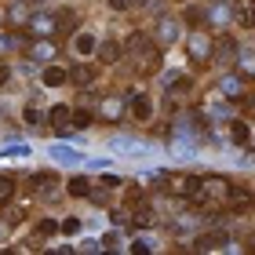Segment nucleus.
<instances>
[{"label":"nucleus","instance_id":"nucleus-1","mask_svg":"<svg viewBox=\"0 0 255 255\" xmlns=\"http://www.w3.org/2000/svg\"><path fill=\"white\" fill-rule=\"evenodd\" d=\"M124 55H131L135 66L142 69V73L160 66V48L146 37V33H131V37H128V44H124Z\"/></svg>","mask_w":255,"mask_h":255},{"label":"nucleus","instance_id":"nucleus-2","mask_svg":"<svg viewBox=\"0 0 255 255\" xmlns=\"http://www.w3.org/2000/svg\"><path fill=\"white\" fill-rule=\"evenodd\" d=\"M230 190H234V186H230L223 175H212V179H204V182H201V193H197L193 201H226Z\"/></svg>","mask_w":255,"mask_h":255},{"label":"nucleus","instance_id":"nucleus-3","mask_svg":"<svg viewBox=\"0 0 255 255\" xmlns=\"http://www.w3.org/2000/svg\"><path fill=\"white\" fill-rule=\"evenodd\" d=\"M186 55H190L193 62H208V55H212V40H208L201 29H193L190 37H186Z\"/></svg>","mask_w":255,"mask_h":255},{"label":"nucleus","instance_id":"nucleus-4","mask_svg":"<svg viewBox=\"0 0 255 255\" xmlns=\"http://www.w3.org/2000/svg\"><path fill=\"white\" fill-rule=\"evenodd\" d=\"M212 59H215V62H230V59H237V40L230 37V33H223V37H215V40H212Z\"/></svg>","mask_w":255,"mask_h":255},{"label":"nucleus","instance_id":"nucleus-5","mask_svg":"<svg viewBox=\"0 0 255 255\" xmlns=\"http://www.w3.org/2000/svg\"><path fill=\"white\" fill-rule=\"evenodd\" d=\"M29 29L37 33V37H48V33L59 29V18L48 15V11H37V15H29Z\"/></svg>","mask_w":255,"mask_h":255},{"label":"nucleus","instance_id":"nucleus-6","mask_svg":"<svg viewBox=\"0 0 255 255\" xmlns=\"http://www.w3.org/2000/svg\"><path fill=\"white\" fill-rule=\"evenodd\" d=\"M128 106H131V117L135 121H149V117H153V102H149V95H142V91H135Z\"/></svg>","mask_w":255,"mask_h":255},{"label":"nucleus","instance_id":"nucleus-7","mask_svg":"<svg viewBox=\"0 0 255 255\" xmlns=\"http://www.w3.org/2000/svg\"><path fill=\"white\" fill-rule=\"evenodd\" d=\"M113 149H117L121 157H146V153H149V146L138 142V138H117V142H113Z\"/></svg>","mask_w":255,"mask_h":255},{"label":"nucleus","instance_id":"nucleus-8","mask_svg":"<svg viewBox=\"0 0 255 255\" xmlns=\"http://www.w3.org/2000/svg\"><path fill=\"white\" fill-rule=\"evenodd\" d=\"M226 204H230V212H241V215L255 208V201H252V193H248V190H230Z\"/></svg>","mask_w":255,"mask_h":255},{"label":"nucleus","instance_id":"nucleus-9","mask_svg":"<svg viewBox=\"0 0 255 255\" xmlns=\"http://www.w3.org/2000/svg\"><path fill=\"white\" fill-rule=\"evenodd\" d=\"M91 80H95V73H91L88 62H77L73 69H69V84L73 88H91Z\"/></svg>","mask_w":255,"mask_h":255},{"label":"nucleus","instance_id":"nucleus-10","mask_svg":"<svg viewBox=\"0 0 255 255\" xmlns=\"http://www.w3.org/2000/svg\"><path fill=\"white\" fill-rule=\"evenodd\" d=\"M40 80H44V88H59V84H66L69 80V69H62V66H48L40 73Z\"/></svg>","mask_w":255,"mask_h":255},{"label":"nucleus","instance_id":"nucleus-11","mask_svg":"<svg viewBox=\"0 0 255 255\" xmlns=\"http://www.w3.org/2000/svg\"><path fill=\"white\" fill-rule=\"evenodd\" d=\"M51 124L59 128V131H66V128L73 124V110H69V106H55L51 110Z\"/></svg>","mask_w":255,"mask_h":255},{"label":"nucleus","instance_id":"nucleus-12","mask_svg":"<svg viewBox=\"0 0 255 255\" xmlns=\"http://www.w3.org/2000/svg\"><path fill=\"white\" fill-rule=\"evenodd\" d=\"M208 18H212L215 26H226V22L234 18V7H226V4H212V7H208Z\"/></svg>","mask_w":255,"mask_h":255},{"label":"nucleus","instance_id":"nucleus-13","mask_svg":"<svg viewBox=\"0 0 255 255\" xmlns=\"http://www.w3.org/2000/svg\"><path fill=\"white\" fill-rule=\"evenodd\" d=\"M51 157L59 160V164H80V153L69 146H51Z\"/></svg>","mask_w":255,"mask_h":255},{"label":"nucleus","instance_id":"nucleus-14","mask_svg":"<svg viewBox=\"0 0 255 255\" xmlns=\"http://www.w3.org/2000/svg\"><path fill=\"white\" fill-rule=\"evenodd\" d=\"M121 55H124V48H121L117 40H106V44L99 48V59H102V62H117Z\"/></svg>","mask_w":255,"mask_h":255},{"label":"nucleus","instance_id":"nucleus-15","mask_svg":"<svg viewBox=\"0 0 255 255\" xmlns=\"http://www.w3.org/2000/svg\"><path fill=\"white\" fill-rule=\"evenodd\" d=\"M223 245H226V237H223V234H204L193 248H197V252H212V248H223Z\"/></svg>","mask_w":255,"mask_h":255},{"label":"nucleus","instance_id":"nucleus-16","mask_svg":"<svg viewBox=\"0 0 255 255\" xmlns=\"http://www.w3.org/2000/svg\"><path fill=\"white\" fill-rule=\"evenodd\" d=\"M55 186H59V179H55V175H33V190H37V193L48 197V193H55Z\"/></svg>","mask_w":255,"mask_h":255},{"label":"nucleus","instance_id":"nucleus-17","mask_svg":"<svg viewBox=\"0 0 255 255\" xmlns=\"http://www.w3.org/2000/svg\"><path fill=\"white\" fill-rule=\"evenodd\" d=\"M234 15H241V22H245V26H255V4H252V0H241V4H234Z\"/></svg>","mask_w":255,"mask_h":255},{"label":"nucleus","instance_id":"nucleus-18","mask_svg":"<svg viewBox=\"0 0 255 255\" xmlns=\"http://www.w3.org/2000/svg\"><path fill=\"white\" fill-rule=\"evenodd\" d=\"M69 197H91V182L84 179V175H77V179H69Z\"/></svg>","mask_w":255,"mask_h":255},{"label":"nucleus","instance_id":"nucleus-19","mask_svg":"<svg viewBox=\"0 0 255 255\" xmlns=\"http://www.w3.org/2000/svg\"><path fill=\"white\" fill-rule=\"evenodd\" d=\"M241 91H245L241 77H223V95H241Z\"/></svg>","mask_w":255,"mask_h":255},{"label":"nucleus","instance_id":"nucleus-20","mask_svg":"<svg viewBox=\"0 0 255 255\" xmlns=\"http://www.w3.org/2000/svg\"><path fill=\"white\" fill-rule=\"evenodd\" d=\"M11 197H15V179H7V175H0V204H7Z\"/></svg>","mask_w":255,"mask_h":255},{"label":"nucleus","instance_id":"nucleus-21","mask_svg":"<svg viewBox=\"0 0 255 255\" xmlns=\"http://www.w3.org/2000/svg\"><path fill=\"white\" fill-rule=\"evenodd\" d=\"M37 234H40V237H55V234H62V223H55V219H44V223L37 226Z\"/></svg>","mask_w":255,"mask_h":255},{"label":"nucleus","instance_id":"nucleus-22","mask_svg":"<svg viewBox=\"0 0 255 255\" xmlns=\"http://www.w3.org/2000/svg\"><path fill=\"white\" fill-rule=\"evenodd\" d=\"M160 40H179V29H175V22H160Z\"/></svg>","mask_w":255,"mask_h":255},{"label":"nucleus","instance_id":"nucleus-23","mask_svg":"<svg viewBox=\"0 0 255 255\" xmlns=\"http://www.w3.org/2000/svg\"><path fill=\"white\" fill-rule=\"evenodd\" d=\"M230 135H234V142H248V124L234 121V128H230Z\"/></svg>","mask_w":255,"mask_h":255},{"label":"nucleus","instance_id":"nucleus-24","mask_svg":"<svg viewBox=\"0 0 255 255\" xmlns=\"http://www.w3.org/2000/svg\"><path fill=\"white\" fill-rule=\"evenodd\" d=\"M51 55H55V48H51V44H37V48H33V59H40V62H48Z\"/></svg>","mask_w":255,"mask_h":255},{"label":"nucleus","instance_id":"nucleus-25","mask_svg":"<svg viewBox=\"0 0 255 255\" xmlns=\"http://www.w3.org/2000/svg\"><path fill=\"white\" fill-rule=\"evenodd\" d=\"M77 51H80V55H88V51H95V40H91V37H88V33H80V37H77Z\"/></svg>","mask_w":255,"mask_h":255},{"label":"nucleus","instance_id":"nucleus-26","mask_svg":"<svg viewBox=\"0 0 255 255\" xmlns=\"http://www.w3.org/2000/svg\"><path fill=\"white\" fill-rule=\"evenodd\" d=\"M62 234H69V237L80 234V219H66V223H62Z\"/></svg>","mask_w":255,"mask_h":255},{"label":"nucleus","instance_id":"nucleus-27","mask_svg":"<svg viewBox=\"0 0 255 255\" xmlns=\"http://www.w3.org/2000/svg\"><path fill=\"white\" fill-rule=\"evenodd\" d=\"M204 18H208V15H204L201 7H190V11H186V22H193V26H197V22H204Z\"/></svg>","mask_w":255,"mask_h":255},{"label":"nucleus","instance_id":"nucleus-28","mask_svg":"<svg viewBox=\"0 0 255 255\" xmlns=\"http://www.w3.org/2000/svg\"><path fill=\"white\" fill-rule=\"evenodd\" d=\"M102 245H106V248H117L121 237H117V234H106V237H102Z\"/></svg>","mask_w":255,"mask_h":255},{"label":"nucleus","instance_id":"nucleus-29","mask_svg":"<svg viewBox=\"0 0 255 255\" xmlns=\"http://www.w3.org/2000/svg\"><path fill=\"white\" fill-rule=\"evenodd\" d=\"M26 124H40V113H37V110H33V106L26 110Z\"/></svg>","mask_w":255,"mask_h":255},{"label":"nucleus","instance_id":"nucleus-30","mask_svg":"<svg viewBox=\"0 0 255 255\" xmlns=\"http://www.w3.org/2000/svg\"><path fill=\"white\" fill-rule=\"evenodd\" d=\"M73 124H77V128H88V124H91V117H88V113H77Z\"/></svg>","mask_w":255,"mask_h":255},{"label":"nucleus","instance_id":"nucleus-31","mask_svg":"<svg viewBox=\"0 0 255 255\" xmlns=\"http://www.w3.org/2000/svg\"><path fill=\"white\" fill-rule=\"evenodd\" d=\"M4 80H7V66L0 62V84H4Z\"/></svg>","mask_w":255,"mask_h":255},{"label":"nucleus","instance_id":"nucleus-32","mask_svg":"<svg viewBox=\"0 0 255 255\" xmlns=\"http://www.w3.org/2000/svg\"><path fill=\"white\" fill-rule=\"evenodd\" d=\"M110 7H128V0H110Z\"/></svg>","mask_w":255,"mask_h":255},{"label":"nucleus","instance_id":"nucleus-33","mask_svg":"<svg viewBox=\"0 0 255 255\" xmlns=\"http://www.w3.org/2000/svg\"><path fill=\"white\" fill-rule=\"evenodd\" d=\"M135 4H149V0H135Z\"/></svg>","mask_w":255,"mask_h":255}]
</instances>
